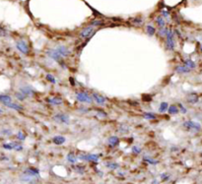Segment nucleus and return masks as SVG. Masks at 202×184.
Instances as JSON below:
<instances>
[{
	"instance_id": "nucleus-25",
	"label": "nucleus",
	"mask_w": 202,
	"mask_h": 184,
	"mask_svg": "<svg viewBox=\"0 0 202 184\" xmlns=\"http://www.w3.org/2000/svg\"><path fill=\"white\" fill-rule=\"evenodd\" d=\"M156 23H157V25L161 29H163V28H165V26H166V22H165V19L162 16H159V17L156 18Z\"/></svg>"
},
{
	"instance_id": "nucleus-1",
	"label": "nucleus",
	"mask_w": 202,
	"mask_h": 184,
	"mask_svg": "<svg viewBox=\"0 0 202 184\" xmlns=\"http://www.w3.org/2000/svg\"><path fill=\"white\" fill-rule=\"evenodd\" d=\"M47 54L49 55V56L51 59H53V60H55L56 62H58L59 65L62 66L64 69L66 68L65 63H64L63 60H62V56H61V55L56 51V49H49V50H47Z\"/></svg>"
},
{
	"instance_id": "nucleus-13",
	"label": "nucleus",
	"mask_w": 202,
	"mask_h": 184,
	"mask_svg": "<svg viewBox=\"0 0 202 184\" xmlns=\"http://www.w3.org/2000/svg\"><path fill=\"white\" fill-rule=\"evenodd\" d=\"M45 102L50 103V104H54V105H60L63 103V100L61 98H57V96H54V98H45Z\"/></svg>"
},
{
	"instance_id": "nucleus-26",
	"label": "nucleus",
	"mask_w": 202,
	"mask_h": 184,
	"mask_svg": "<svg viewBox=\"0 0 202 184\" xmlns=\"http://www.w3.org/2000/svg\"><path fill=\"white\" fill-rule=\"evenodd\" d=\"M183 64H184V66H186V67L189 69H193L195 68V66H196V64H195L191 59H185V60H183Z\"/></svg>"
},
{
	"instance_id": "nucleus-44",
	"label": "nucleus",
	"mask_w": 202,
	"mask_h": 184,
	"mask_svg": "<svg viewBox=\"0 0 202 184\" xmlns=\"http://www.w3.org/2000/svg\"><path fill=\"white\" fill-rule=\"evenodd\" d=\"M152 184H159V182L157 181V179H154V180L152 181Z\"/></svg>"
},
{
	"instance_id": "nucleus-34",
	"label": "nucleus",
	"mask_w": 202,
	"mask_h": 184,
	"mask_svg": "<svg viewBox=\"0 0 202 184\" xmlns=\"http://www.w3.org/2000/svg\"><path fill=\"white\" fill-rule=\"evenodd\" d=\"M17 137H18V139H19V140H21V141H24L25 138H26V135H25L24 133L22 132V131H19V132H18V134H17Z\"/></svg>"
},
{
	"instance_id": "nucleus-7",
	"label": "nucleus",
	"mask_w": 202,
	"mask_h": 184,
	"mask_svg": "<svg viewBox=\"0 0 202 184\" xmlns=\"http://www.w3.org/2000/svg\"><path fill=\"white\" fill-rule=\"evenodd\" d=\"M167 42H166V47L169 50H174V34L172 31L168 32L167 34Z\"/></svg>"
},
{
	"instance_id": "nucleus-45",
	"label": "nucleus",
	"mask_w": 202,
	"mask_h": 184,
	"mask_svg": "<svg viewBox=\"0 0 202 184\" xmlns=\"http://www.w3.org/2000/svg\"><path fill=\"white\" fill-rule=\"evenodd\" d=\"M200 49H201V51H202V45H201V47H200Z\"/></svg>"
},
{
	"instance_id": "nucleus-39",
	"label": "nucleus",
	"mask_w": 202,
	"mask_h": 184,
	"mask_svg": "<svg viewBox=\"0 0 202 184\" xmlns=\"http://www.w3.org/2000/svg\"><path fill=\"white\" fill-rule=\"evenodd\" d=\"M97 113H98V115L101 116V117H107V114L105 113V111L101 110V109H98V110H97Z\"/></svg>"
},
{
	"instance_id": "nucleus-14",
	"label": "nucleus",
	"mask_w": 202,
	"mask_h": 184,
	"mask_svg": "<svg viewBox=\"0 0 202 184\" xmlns=\"http://www.w3.org/2000/svg\"><path fill=\"white\" fill-rule=\"evenodd\" d=\"M24 174L25 175H29V176H33V177H35V176H38L39 174H40V171H39L36 168H34V167H29V168H27L26 171H24Z\"/></svg>"
},
{
	"instance_id": "nucleus-18",
	"label": "nucleus",
	"mask_w": 202,
	"mask_h": 184,
	"mask_svg": "<svg viewBox=\"0 0 202 184\" xmlns=\"http://www.w3.org/2000/svg\"><path fill=\"white\" fill-rule=\"evenodd\" d=\"M118 144H119V139H118V137H116V136H111V137L109 138V145L111 147V148H113V147L118 146Z\"/></svg>"
},
{
	"instance_id": "nucleus-22",
	"label": "nucleus",
	"mask_w": 202,
	"mask_h": 184,
	"mask_svg": "<svg viewBox=\"0 0 202 184\" xmlns=\"http://www.w3.org/2000/svg\"><path fill=\"white\" fill-rule=\"evenodd\" d=\"M129 129H130L129 126L125 123H121V124H119V126H118V130L120 133H127V132H129Z\"/></svg>"
},
{
	"instance_id": "nucleus-5",
	"label": "nucleus",
	"mask_w": 202,
	"mask_h": 184,
	"mask_svg": "<svg viewBox=\"0 0 202 184\" xmlns=\"http://www.w3.org/2000/svg\"><path fill=\"white\" fill-rule=\"evenodd\" d=\"M94 33H95V28L93 26H89L82 30L81 33H80V36L82 38H90L94 34Z\"/></svg>"
},
{
	"instance_id": "nucleus-6",
	"label": "nucleus",
	"mask_w": 202,
	"mask_h": 184,
	"mask_svg": "<svg viewBox=\"0 0 202 184\" xmlns=\"http://www.w3.org/2000/svg\"><path fill=\"white\" fill-rule=\"evenodd\" d=\"M53 120L56 121L57 123L69 124L70 118H69V116L65 113H57L53 116Z\"/></svg>"
},
{
	"instance_id": "nucleus-9",
	"label": "nucleus",
	"mask_w": 202,
	"mask_h": 184,
	"mask_svg": "<svg viewBox=\"0 0 202 184\" xmlns=\"http://www.w3.org/2000/svg\"><path fill=\"white\" fill-rule=\"evenodd\" d=\"M19 91L21 92L22 94H24L25 96L28 98V96H33L35 95V90L32 88L31 86H28V85H25V86H21L19 89Z\"/></svg>"
},
{
	"instance_id": "nucleus-12",
	"label": "nucleus",
	"mask_w": 202,
	"mask_h": 184,
	"mask_svg": "<svg viewBox=\"0 0 202 184\" xmlns=\"http://www.w3.org/2000/svg\"><path fill=\"white\" fill-rule=\"evenodd\" d=\"M55 49L62 57H67L70 55V50L68 49V47H66L65 45H58Z\"/></svg>"
},
{
	"instance_id": "nucleus-24",
	"label": "nucleus",
	"mask_w": 202,
	"mask_h": 184,
	"mask_svg": "<svg viewBox=\"0 0 202 184\" xmlns=\"http://www.w3.org/2000/svg\"><path fill=\"white\" fill-rule=\"evenodd\" d=\"M168 109H169V103L166 102H161L160 107H159V112H161V113H165L166 111H168Z\"/></svg>"
},
{
	"instance_id": "nucleus-15",
	"label": "nucleus",
	"mask_w": 202,
	"mask_h": 184,
	"mask_svg": "<svg viewBox=\"0 0 202 184\" xmlns=\"http://www.w3.org/2000/svg\"><path fill=\"white\" fill-rule=\"evenodd\" d=\"M174 70H176V72L178 73V74H188V73L191 72V69L187 68L186 66H176V67L174 68Z\"/></svg>"
},
{
	"instance_id": "nucleus-17",
	"label": "nucleus",
	"mask_w": 202,
	"mask_h": 184,
	"mask_svg": "<svg viewBox=\"0 0 202 184\" xmlns=\"http://www.w3.org/2000/svg\"><path fill=\"white\" fill-rule=\"evenodd\" d=\"M0 102H2L4 105L8 104V103L12 102V98L10 96L7 95H0Z\"/></svg>"
},
{
	"instance_id": "nucleus-38",
	"label": "nucleus",
	"mask_w": 202,
	"mask_h": 184,
	"mask_svg": "<svg viewBox=\"0 0 202 184\" xmlns=\"http://www.w3.org/2000/svg\"><path fill=\"white\" fill-rule=\"evenodd\" d=\"M178 109H180V111L181 112V113H186V112H187V109H185V107L183 106V105L181 104V103H180V104H178Z\"/></svg>"
},
{
	"instance_id": "nucleus-36",
	"label": "nucleus",
	"mask_w": 202,
	"mask_h": 184,
	"mask_svg": "<svg viewBox=\"0 0 202 184\" xmlns=\"http://www.w3.org/2000/svg\"><path fill=\"white\" fill-rule=\"evenodd\" d=\"M168 32H169V30H168L167 28H163V29L160 30V34L162 36H167Z\"/></svg>"
},
{
	"instance_id": "nucleus-11",
	"label": "nucleus",
	"mask_w": 202,
	"mask_h": 184,
	"mask_svg": "<svg viewBox=\"0 0 202 184\" xmlns=\"http://www.w3.org/2000/svg\"><path fill=\"white\" fill-rule=\"evenodd\" d=\"M92 98H93V100L100 105H104L105 102H107V98H105L104 96L100 95V94H98V93L92 94Z\"/></svg>"
},
{
	"instance_id": "nucleus-32",
	"label": "nucleus",
	"mask_w": 202,
	"mask_h": 184,
	"mask_svg": "<svg viewBox=\"0 0 202 184\" xmlns=\"http://www.w3.org/2000/svg\"><path fill=\"white\" fill-rule=\"evenodd\" d=\"M101 25H104V22L103 21H99V20H95L92 22L91 26H94V27H97V26H101Z\"/></svg>"
},
{
	"instance_id": "nucleus-3",
	"label": "nucleus",
	"mask_w": 202,
	"mask_h": 184,
	"mask_svg": "<svg viewBox=\"0 0 202 184\" xmlns=\"http://www.w3.org/2000/svg\"><path fill=\"white\" fill-rule=\"evenodd\" d=\"M183 127L187 130H192V131H200L201 130L200 123L196 122V121H192V120L184 121V122H183Z\"/></svg>"
},
{
	"instance_id": "nucleus-40",
	"label": "nucleus",
	"mask_w": 202,
	"mask_h": 184,
	"mask_svg": "<svg viewBox=\"0 0 202 184\" xmlns=\"http://www.w3.org/2000/svg\"><path fill=\"white\" fill-rule=\"evenodd\" d=\"M162 15L164 16L165 18H168L170 16V13H169V11H168L167 9H163L162 10Z\"/></svg>"
},
{
	"instance_id": "nucleus-20",
	"label": "nucleus",
	"mask_w": 202,
	"mask_h": 184,
	"mask_svg": "<svg viewBox=\"0 0 202 184\" xmlns=\"http://www.w3.org/2000/svg\"><path fill=\"white\" fill-rule=\"evenodd\" d=\"M142 116H143V118L147 119V120H153V119L157 118L156 114L153 113V112H144V113L142 114Z\"/></svg>"
},
{
	"instance_id": "nucleus-16",
	"label": "nucleus",
	"mask_w": 202,
	"mask_h": 184,
	"mask_svg": "<svg viewBox=\"0 0 202 184\" xmlns=\"http://www.w3.org/2000/svg\"><path fill=\"white\" fill-rule=\"evenodd\" d=\"M52 142H53L55 145H62L66 142V138L63 136H60V135H56L52 138Z\"/></svg>"
},
{
	"instance_id": "nucleus-28",
	"label": "nucleus",
	"mask_w": 202,
	"mask_h": 184,
	"mask_svg": "<svg viewBox=\"0 0 202 184\" xmlns=\"http://www.w3.org/2000/svg\"><path fill=\"white\" fill-rule=\"evenodd\" d=\"M143 160H144V162H148V164H157L158 162H159L158 160H154V158H148V157H144Z\"/></svg>"
},
{
	"instance_id": "nucleus-30",
	"label": "nucleus",
	"mask_w": 202,
	"mask_h": 184,
	"mask_svg": "<svg viewBox=\"0 0 202 184\" xmlns=\"http://www.w3.org/2000/svg\"><path fill=\"white\" fill-rule=\"evenodd\" d=\"M15 96H16V98H17L19 100H26V98H27V96H25L24 94H22L20 91L17 92V93H15Z\"/></svg>"
},
{
	"instance_id": "nucleus-35",
	"label": "nucleus",
	"mask_w": 202,
	"mask_h": 184,
	"mask_svg": "<svg viewBox=\"0 0 202 184\" xmlns=\"http://www.w3.org/2000/svg\"><path fill=\"white\" fill-rule=\"evenodd\" d=\"M75 169H76V171L78 172V173H84V171H85V167L84 166H82V165H78V166L75 167Z\"/></svg>"
},
{
	"instance_id": "nucleus-29",
	"label": "nucleus",
	"mask_w": 202,
	"mask_h": 184,
	"mask_svg": "<svg viewBox=\"0 0 202 184\" xmlns=\"http://www.w3.org/2000/svg\"><path fill=\"white\" fill-rule=\"evenodd\" d=\"M105 165H107V167H109L111 169H118L119 167V164H116V162H107Z\"/></svg>"
},
{
	"instance_id": "nucleus-2",
	"label": "nucleus",
	"mask_w": 202,
	"mask_h": 184,
	"mask_svg": "<svg viewBox=\"0 0 202 184\" xmlns=\"http://www.w3.org/2000/svg\"><path fill=\"white\" fill-rule=\"evenodd\" d=\"M75 96H76V100L80 102L89 103V104H91V103L93 102V100H92L93 98H91V96L87 93H85V92H76V93H75Z\"/></svg>"
},
{
	"instance_id": "nucleus-27",
	"label": "nucleus",
	"mask_w": 202,
	"mask_h": 184,
	"mask_svg": "<svg viewBox=\"0 0 202 184\" xmlns=\"http://www.w3.org/2000/svg\"><path fill=\"white\" fill-rule=\"evenodd\" d=\"M146 31H147V34H149V36H154V34H155V33H156V30H155V28H154L153 26H150V25H149V26H147V27H146Z\"/></svg>"
},
{
	"instance_id": "nucleus-10",
	"label": "nucleus",
	"mask_w": 202,
	"mask_h": 184,
	"mask_svg": "<svg viewBox=\"0 0 202 184\" xmlns=\"http://www.w3.org/2000/svg\"><path fill=\"white\" fill-rule=\"evenodd\" d=\"M186 102L188 103H190V104H195V103L199 102V96L196 93L191 92V93H189L186 96Z\"/></svg>"
},
{
	"instance_id": "nucleus-43",
	"label": "nucleus",
	"mask_w": 202,
	"mask_h": 184,
	"mask_svg": "<svg viewBox=\"0 0 202 184\" xmlns=\"http://www.w3.org/2000/svg\"><path fill=\"white\" fill-rule=\"evenodd\" d=\"M69 82L71 83V85H72V86H75V81H74V79H73L72 77L69 78Z\"/></svg>"
},
{
	"instance_id": "nucleus-4",
	"label": "nucleus",
	"mask_w": 202,
	"mask_h": 184,
	"mask_svg": "<svg viewBox=\"0 0 202 184\" xmlns=\"http://www.w3.org/2000/svg\"><path fill=\"white\" fill-rule=\"evenodd\" d=\"M78 158L81 160H87V162H97L100 158V155L97 154H88V155H79Z\"/></svg>"
},
{
	"instance_id": "nucleus-46",
	"label": "nucleus",
	"mask_w": 202,
	"mask_h": 184,
	"mask_svg": "<svg viewBox=\"0 0 202 184\" xmlns=\"http://www.w3.org/2000/svg\"><path fill=\"white\" fill-rule=\"evenodd\" d=\"M0 113H2V110L1 109H0Z\"/></svg>"
},
{
	"instance_id": "nucleus-37",
	"label": "nucleus",
	"mask_w": 202,
	"mask_h": 184,
	"mask_svg": "<svg viewBox=\"0 0 202 184\" xmlns=\"http://www.w3.org/2000/svg\"><path fill=\"white\" fill-rule=\"evenodd\" d=\"M132 152H133V153H135V154H137V155H138V154L141 153V149H140L139 147H137V146H133V147H132Z\"/></svg>"
},
{
	"instance_id": "nucleus-41",
	"label": "nucleus",
	"mask_w": 202,
	"mask_h": 184,
	"mask_svg": "<svg viewBox=\"0 0 202 184\" xmlns=\"http://www.w3.org/2000/svg\"><path fill=\"white\" fill-rule=\"evenodd\" d=\"M133 23H134V24H142V23H143V20L140 19V18H135V19L133 20Z\"/></svg>"
},
{
	"instance_id": "nucleus-8",
	"label": "nucleus",
	"mask_w": 202,
	"mask_h": 184,
	"mask_svg": "<svg viewBox=\"0 0 202 184\" xmlns=\"http://www.w3.org/2000/svg\"><path fill=\"white\" fill-rule=\"evenodd\" d=\"M16 47L19 49L20 52H22L23 54H28L29 53V47L27 44V42L25 40H18L16 42Z\"/></svg>"
},
{
	"instance_id": "nucleus-31",
	"label": "nucleus",
	"mask_w": 202,
	"mask_h": 184,
	"mask_svg": "<svg viewBox=\"0 0 202 184\" xmlns=\"http://www.w3.org/2000/svg\"><path fill=\"white\" fill-rule=\"evenodd\" d=\"M45 78H47V81L50 82L51 84H56V79L54 78V76H52L51 74H47Z\"/></svg>"
},
{
	"instance_id": "nucleus-23",
	"label": "nucleus",
	"mask_w": 202,
	"mask_h": 184,
	"mask_svg": "<svg viewBox=\"0 0 202 184\" xmlns=\"http://www.w3.org/2000/svg\"><path fill=\"white\" fill-rule=\"evenodd\" d=\"M6 106L9 107V109H15V110H23V106L18 103H15V102H10L8 104H6Z\"/></svg>"
},
{
	"instance_id": "nucleus-42",
	"label": "nucleus",
	"mask_w": 202,
	"mask_h": 184,
	"mask_svg": "<svg viewBox=\"0 0 202 184\" xmlns=\"http://www.w3.org/2000/svg\"><path fill=\"white\" fill-rule=\"evenodd\" d=\"M169 177H170V176L168 175L167 173H163L162 175H161V178H162V180H168Z\"/></svg>"
},
{
	"instance_id": "nucleus-21",
	"label": "nucleus",
	"mask_w": 202,
	"mask_h": 184,
	"mask_svg": "<svg viewBox=\"0 0 202 184\" xmlns=\"http://www.w3.org/2000/svg\"><path fill=\"white\" fill-rule=\"evenodd\" d=\"M66 158H67V160L70 162V164H75V162H77V158H76V156L74 155V153H73V152H70V153H68V155H67V157H66Z\"/></svg>"
},
{
	"instance_id": "nucleus-19",
	"label": "nucleus",
	"mask_w": 202,
	"mask_h": 184,
	"mask_svg": "<svg viewBox=\"0 0 202 184\" xmlns=\"http://www.w3.org/2000/svg\"><path fill=\"white\" fill-rule=\"evenodd\" d=\"M168 112H169V114H171V115H176V114H178V112H180V109H178L176 105H171V106H169Z\"/></svg>"
},
{
	"instance_id": "nucleus-33",
	"label": "nucleus",
	"mask_w": 202,
	"mask_h": 184,
	"mask_svg": "<svg viewBox=\"0 0 202 184\" xmlns=\"http://www.w3.org/2000/svg\"><path fill=\"white\" fill-rule=\"evenodd\" d=\"M3 148L6 149V150H14V147H13V142L12 143H8V144H3Z\"/></svg>"
}]
</instances>
